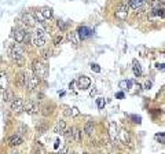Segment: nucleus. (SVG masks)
Here are the masks:
<instances>
[{"mask_svg": "<svg viewBox=\"0 0 165 154\" xmlns=\"http://www.w3.org/2000/svg\"><path fill=\"white\" fill-rule=\"evenodd\" d=\"M8 54H10V56L17 62V65L22 66L23 63H25V59H23L25 48L21 46L20 43H15V44H13V46L8 48Z\"/></svg>", "mask_w": 165, "mask_h": 154, "instance_id": "obj_1", "label": "nucleus"}, {"mask_svg": "<svg viewBox=\"0 0 165 154\" xmlns=\"http://www.w3.org/2000/svg\"><path fill=\"white\" fill-rule=\"evenodd\" d=\"M32 69H33V74H36L39 79H40V77H43V79H44V77H47V73H48V70H47V66H45L41 61H39V59L33 61Z\"/></svg>", "mask_w": 165, "mask_h": 154, "instance_id": "obj_2", "label": "nucleus"}, {"mask_svg": "<svg viewBox=\"0 0 165 154\" xmlns=\"http://www.w3.org/2000/svg\"><path fill=\"white\" fill-rule=\"evenodd\" d=\"M128 10H130L128 4H127V3H120L118 6L116 7L114 15H116V18L124 21V20H127V18H128Z\"/></svg>", "mask_w": 165, "mask_h": 154, "instance_id": "obj_3", "label": "nucleus"}, {"mask_svg": "<svg viewBox=\"0 0 165 154\" xmlns=\"http://www.w3.org/2000/svg\"><path fill=\"white\" fill-rule=\"evenodd\" d=\"M21 20H22L23 25H26L28 28H33L36 25V20L32 13H23L21 15Z\"/></svg>", "mask_w": 165, "mask_h": 154, "instance_id": "obj_4", "label": "nucleus"}, {"mask_svg": "<svg viewBox=\"0 0 165 154\" xmlns=\"http://www.w3.org/2000/svg\"><path fill=\"white\" fill-rule=\"evenodd\" d=\"M23 110H25L28 114H36V113H39V106L36 105V102L28 101L25 105H23Z\"/></svg>", "mask_w": 165, "mask_h": 154, "instance_id": "obj_5", "label": "nucleus"}, {"mask_svg": "<svg viewBox=\"0 0 165 154\" xmlns=\"http://www.w3.org/2000/svg\"><path fill=\"white\" fill-rule=\"evenodd\" d=\"M117 139L121 142L123 144H130L131 143V136H130V132L125 131V129H121L118 134H117Z\"/></svg>", "mask_w": 165, "mask_h": 154, "instance_id": "obj_6", "label": "nucleus"}, {"mask_svg": "<svg viewBox=\"0 0 165 154\" xmlns=\"http://www.w3.org/2000/svg\"><path fill=\"white\" fill-rule=\"evenodd\" d=\"M11 110L15 113H20L21 110H23V101L21 98H14L11 101Z\"/></svg>", "mask_w": 165, "mask_h": 154, "instance_id": "obj_7", "label": "nucleus"}, {"mask_svg": "<svg viewBox=\"0 0 165 154\" xmlns=\"http://www.w3.org/2000/svg\"><path fill=\"white\" fill-rule=\"evenodd\" d=\"M7 143H8V146H11V147H15V146H20V144L23 143V139L21 135H13V136L8 138Z\"/></svg>", "mask_w": 165, "mask_h": 154, "instance_id": "obj_8", "label": "nucleus"}, {"mask_svg": "<svg viewBox=\"0 0 165 154\" xmlns=\"http://www.w3.org/2000/svg\"><path fill=\"white\" fill-rule=\"evenodd\" d=\"M109 136L113 142V144H116L117 142V124L114 121H110L109 124Z\"/></svg>", "mask_w": 165, "mask_h": 154, "instance_id": "obj_9", "label": "nucleus"}, {"mask_svg": "<svg viewBox=\"0 0 165 154\" xmlns=\"http://www.w3.org/2000/svg\"><path fill=\"white\" fill-rule=\"evenodd\" d=\"M90 85H91L90 77H87V76H81V77H78V80H77V87H78L80 89H87Z\"/></svg>", "mask_w": 165, "mask_h": 154, "instance_id": "obj_10", "label": "nucleus"}, {"mask_svg": "<svg viewBox=\"0 0 165 154\" xmlns=\"http://www.w3.org/2000/svg\"><path fill=\"white\" fill-rule=\"evenodd\" d=\"M37 85H39V77L36 74H30L29 73V80H28V88L30 91H35L37 88Z\"/></svg>", "mask_w": 165, "mask_h": 154, "instance_id": "obj_11", "label": "nucleus"}, {"mask_svg": "<svg viewBox=\"0 0 165 154\" xmlns=\"http://www.w3.org/2000/svg\"><path fill=\"white\" fill-rule=\"evenodd\" d=\"M8 89V76L6 72H0V91Z\"/></svg>", "mask_w": 165, "mask_h": 154, "instance_id": "obj_12", "label": "nucleus"}, {"mask_svg": "<svg viewBox=\"0 0 165 154\" xmlns=\"http://www.w3.org/2000/svg\"><path fill=\"white\" fill-rule=\"evenodd\" d=\"M77 36L80 37L81 40H85L88 37H91V30L88 29L87 26H80L77 29Z\"/></svg>", "mask_w": 165, "mask_h": 154, "instance_id": "obj_13", "label": "nucleus"}, {"mask_svg": "<svg viewBox=\"0 0 165 154\" xmlns=\"http://www.w3.org/2000/svg\"><path fill=\"white\" fill-rule=\"evenodd\" d=\"M66 129V121L65 120H59L57 122V125L54 127V132L55 134H63V131Z\"/></svg>", "mask_w": 165, "mask_h": 154, "instance_id": "obj_14", "label": "nucleus"}, {"mask_svg": "<svg viewBox=\"0 0 165 154\" xmlns=\"http://www.w3.org/2000/svg\"><path fill=\"white\" fill-rule=\"evenodd\" d=\"M25 30L23 29H17L15 33H14V39H15V43H22L23 41V37H25Z\"/></svg>", "mask_w": 165, "mask_h": 154, "instance_id": "obj_15", "label": "nucleus"}, {"mask_svg": "<svg viewBox=\"0 0 165 154\" xmlns=\"http://www.w3.org/2000/svg\"><path fill=\"white\" fill-rule=\"evenodd\" d=\"M145 0H128V7H132L133 10H138L143 6Z\"/></svg>", "mask_w": 165, "mask_h": 154, "instance_id": "obj_16", "label": "nucleus"}, {"mask_svg": "<svg viewBox=\"0 0 165 154\" xmlns=\"http://www.w3.org/2000/svg\"><path fill=\"white\" fill-rule=\"evenodd\" d=\"M68 41H70L72 44H75V46H78L77 32H70V33H68Z\"/></svg>", "mask_w": 165, "mask_h": 154, "instance_id": "obj_17", "label": "nucleus"}, {"mask_svg": "<svg viewBox=\"0 0 165 154\" xmlns=\"http://www.w3.org/2000/svg\"><path fill=\"white\" fill-rule=\"evenodd\" d=\"M94 128H95V124L94 121H87L84 125V132L87 135H92V132H94Z\"/></svg>", "mask_w": 165, "mask_h": 154, "instance_id": "obj_18", "label": "nucleus"}, {"mask_svg": "<svg viewBox=\"0 0 165 154\" xmlns=\"http://www.w3.org/2000/svg\"><path fill=\"white\" fill-rule=\"evenodd\" d=\"M33 44H35L36 47H39V48H43V47L45 46V37L35 36V39H33Z\"/></svg>", "mask_w": 165, "mask_h": 154, "instance_id": "obj_19", "label": "nucleus"}, {"mask_svg": "<svg viewBox=\"0 0 165 154\" xmlns=\"http://www.w3.org/2000/svg\"><path fill=\"white\" fill-rule=\"evenodd\" d=\"M41 15L44 17V20H51L52 18V8H48V7H44L41 11Z\"/></svg>", "mask_w": 165, "mask_h": 154, "instance_id": "obj_20", "label": "nucleus"}, {"mask_svg": "<svg viewBox=\"0 0 165 154\" xmlns=\"http://www.w3.org/2000/svg\"><path fill=\"white\" fill-rule=\"evenodd\" d=\"M132 69H133V74L136 76V77H139V76H142V68H140V65L136 61H133L132 63Z\"/></svg>", "mask_w": 165, "mask_h": 154, "instance_id": "obj_21", "label": "nucleus"}, {"mask_svg": "<svg viewBox=\"0 0 165 154\" xmlns=\"http://www.w3.org/2000/svg\"><path fill=\"white\" fill-rule=\"evenodd\" d=\"M3 92H4V95H3V101L4 102H11L14 99L13 91H10V89H6V91H3Z\"/></svg>", "mask_w": 165, "mask_h": 154, "instance_id": "obj_22", "label": "nucleus"}, {"mask_svg": "<svg viewBox=\"0 0 165 154\" xmlns=\"http://www.w3.org/2000/svg\"><path fill=\"white\" fill-rule=\"evenodd\" d=\"M36 129H37V132H39V134H44L45 129H47V124H45L44 121L39 122V124L36 125Z\"/></svg>", "mask_w": 165, "mask_h": 154, "instance_id": "obj_23", "label": "nucleus"}, {"mask_svg": "<svg viewBox=\"0 0 165 154\" xmlns=\"http://www.w3.org/2000/svg\"><path fill=\"white\" fill-rule=\"evenodd\" d=\"M33 17H35V20H36V22H37V21H39L40 23H44V17L41 15V13H40V11H35V13H33Z\"/></svg>", "mask_w": 165, "mask_h": 154, "instance_id": "obj_24", "label": "nucleus"}, {"mask_svg": "<svg viewBox=\"0 0 165 154\" xmlns=\"http://www.w3.org/2000/svg\"><path fill=\"white\" fill-rule=\"evenodd\" d=\"M22 43L25 44L26 47L32 44V36H30V33H29V32H26V33H25V37H23V41H22Z\"/></svg>", "mask_w": 165, "mask_h": 154, "instance_id": "obj_25", "label": "nucleus"}, {"mask_svg": "<svg viewBox=\"0 0 165 154\" xmlns=\"http://www.w3.org/2000/svg\"><path fill=\"white\" fill-rule=\"evenodd\" d=\"M81 135H83V132L80 131V129H73V139H75L76 142H80L81 140Z\"/></svg>", "mask_w": 165, "mask_h": 154, "instance_id": "obj_26", "label": "nucleus"}, {"mask_svg": "<svg viewBox=\"0 0 165 154\" xmlns=\"http://www.w3.org/2000/svg\"><path fill=\"white\" fill-rule=\"evenodd\" d=\"M73 129H75V128H69V129H65V131H63V135H65V138L68 139V140L73 139Z\"/></svg>", "mask_w": 165, "mask_h": 154, "instance_id": "obj_27", "label": "nucleus"}, {"mask_svg": "<svg viewBox=\"0 0 165 154\" xmlns=\"http://www.w3.org/2000/svg\"><path fill=\"white\" fill-rule=\"evenodd\" d=\"M35 33H36L35 36H37V37H44V29L43 28H37Z\"/></svg>", "mask_w": 165, "mask_h": 154, "instance_id": "obj_28", "label": "nucleus"}, {"mask_svg": "<svg viewBox=\"0 0 165 154\" xmlns=\"http://www.w3.org/2000/svg\"><path fill=\"white\" fill-rule=\"evenodd\" d=\"M130 85H131V81H125V80H124V81H120V87L123 89L130 88Z\"/></svg>", "mask_w": 165, "mask_h": 154, "instance_id": "obj_29", "label": "nucleus"}, {"mask_svg": "<svg viewBox=\"0 0 165 154\" xmlns=\"http://www.w3.org/2000/svg\"><path fill=\"white\" fill-rule=\"evenodd\" d=\"M63 109H65V110H63V113H65L66 117H72V109L69 107V106H63Z\"/></svg>", "mask_w": 165, "mask_h": 154, "instance_id": "obj_30", "label": "nucleus"}, {"mask_svg": "<svg viewBox=\"0 0 165 154\" xmlns=\"http://www.w3.org/2000/svg\"><path fill=\"white\" fill-rule=\"evenodd\" d=\"M154 14L157 17H161V18H164V8H157V10H154Z\"/></svg>", "mask_w": 165, "mask_h": 154, "instance_id": "obj_31", "label": "nucleus"}, {"mask_svg": "<svg viewBox=\"0 0 165 154\" xmlns=\"http://www.w3.org/2000/svg\"><path fill=\"white\" fill-rule=\"evenodd\" d=\"M77 116H80L78 107H72V117H77Z\"/></svg>", "mask_w": 165, "mask_h": 154, "instance_id": "obj_32", "label": "nucleus"}, {"mask_svg": "<svg viewBox=\"0 0 165 154\" xmlns=\"http://www.w3.org/2000/svg\"><path fill=\"white\" fill-rule=\"evenodd\" d=\"M91 70H92V72H95V73H99L100 72L99 65H96V63H92V65H91Z\"/></svg>", "mask_w": 165, "mask_h": 154, "instance_id": "obj_33", "label": "nucleus"}, {"mask_svg": "<svg viewBox=\"0 0 165 154\" xmlns=\"http://www.w3.org/2000/svg\"><path fill=\"white\" fill-rule=\"evenodd\" d=\"M96 105H98V107H99V109H102V107L105 106V99L98 98V99H96Z\"/></svg>", "mask_w": 165, "mask_h": 154, "instance_id": "obj_34", "label": "nucleus"}, {"mask_svg": "<svg viewBox=\"0 0 165 154\" xmlns=\"http://www.w3.org/2000/svg\"><path fill=\"white\" fill-rule=\"evenodd\" d=\"M62 40H63V37H62L61 35H59V36H57V37H55L54 44H55V46H59V44H61V43H62Z\"/></svg>", "mask_w": 165, "mask_h": 154, "instance_id": "obj_35", "label": "nucleus"}, {"mask_svg": "<svg viewBox=\"0 0 165 154\" xmlns=\"http://www.w3.org/2000/svg\"><path fill=\"white\" fill-rule=\"evenodd\" d=\"M43 114L44 116L51 114V109H50V106H44V107H43Z\"/></svg>", "mask_w": 165, "mask_h": 154, "instance_id": "obj_36", "label": "nucleus"}, {"mask_svg": "<svg viewBox=\"0 0 165 154\" xmlns=\"http://www.w3.org/2000/svg\"><path fill=\"white\" fill-rule=\"evenodd\" d=\"M157 139L160 140V143H165V136H164V134L157 135Z\"/></svg>", "mask_w": 165, "mask_h": 154, "instance_id": "obj_37", "label": "nucleus"}, {"mask_svg": "<svg viewBox=\"0 0 165 154\" xmlns=\"http://www.w3.org/2000/svg\"><path fill=\"white\" fill-rule=\"evenodd\" d=\"M43 56H44L45 59H47V58H50V56H51V51H50V50H45L44 53H43Z\"/></svg>", "mask_w": 165, "mask_h": 154, "instance_id": "obj_38", "label": "nucleus"}, {"mask_svg": "<svg viewBox=\"0 0 165 154\" xmlns=\"http://www.w3.org/2000/svg\"><path fill=\"white\" fill-rule=\"evenodd\" d=\"M58 26H59V29H62V30H65L66 29V25L62 21H58Z\"/></svg>", "mask_w": 165, "mask_h": 154, "instance_id": "obj_39", "label": "nucleus"}, {"mask_svg": "<svg viewBox=\"0 0 165 154\" xmlns=\"http://www.w3.org/2000/svg\"><path fill=\"white\" fill-rule=\"evenodd\" d=\"M66 153H68V147H63L58 154H66Z\"/></svg>", "mask_w": 165, "mask_h": 154, "instance_id": "obj_40", "label": "nucleus"}, {"mask_svg": "<svg viewBox=\"0 0 165 154\" xmlns=\"http://www.w3.org/2000/svg\"><path fill=\"white\" fill-rule=\"evenodd\" d=\"M140 54H142V56H146V48H145V47L140 48Z\"/></svg>", "mask_w": 165, "mask_h": 154, "instance_id": "obj_41", "label": "nucleus"}, {"mask_svg": "<svg viewBox=\"0 0 165 154\" xmlns=\"http://www.w3.org/2000/svg\"><path fill=\"white\" fill-rule=\"evenodd\" d=\"M133 120H135V122H138V124H139V122H140V117H136V116H133Z\"/></svg>", "mask_w": 165, "mask_h": 154, "instance_id": "obj_42", "label": "nucleus"}, {"mask_svg": "<svg viewBox=\"0 0 165 154\" xmlns=\"http://www.w3.org/2000/svg\"><path fill=\"white\" fill-rule=\"evenodd\" d=\"M145 87H146V88H147V89H149V88H150V87H151V83H150V81H146Z\"/></svg>", "mask_w": 165, "mask_h": 154, "instance_id": "obj_43", "label": "nucleus"}, {"mask_svg": "<svg viewBox=\"0 0 165 154\" xmlns=\"http://www.w3.org/2000/svg\"><path fill=\"white\" fill-rule=\"evenodd\" d=\"M20 131H21V134H25V131H26V127H23V125H22V127L20 128Z\"/></svg>", "mask_w": 165, "mask_h": 154, "instance_id": "obj_44", "label": "nucleus"}, {"mask_svg": "<svg viewBox=\"0 0 165 154\" xmlns=\"http://www.w3.org/2000/svg\"><path fill=\"white\" fill-rule=\"evenodd\" d=\"M117 98H118V99L124 98V94H123V92H118V94H117Z\"/></svg>", "mask_w": 165, "mask_h": 154, "instance_id": "obj_45", "label": "nucleus"}, {"mask_svg": "<svg viewBox=\"0 0 165 154\" xmlns=\"http://www.w3.org/2000/svg\"><path fill=\"white\" fill-rule=\"evenodd\" d=\"M54 147H55V149H58V147H59V140H57V142H55V144H54Z\"/></svg>", "mask_w": 165, "mask_h": 154, "instance_id": "obj_46", "label": "nucleus"}, {"mask_svg": "<svg viewBox=\"0 0 165 154\" xmlns=\"http://www.w3.org/2000/svg\"><path fill=\"white\" fill-rule=\"evenodd\" d=\"M94 95H96V89H92V91H91V96H94Z\"/></svg>", "mask_w": 165, "mask_h": 154, "instance_id": "obj_47", "label": "nucleus"}, {"mask_svg": "<svg viewBox=\"0 0 165 154\" xmlns=\"http://www.w3.org/2000/svg\"><path fill=\"white\" fill-rule=\"evenodd\" d=\"M73 85H75V83L72 81V83H70V84H69V88H70V89H72V88H73Z\"/></svg>", "mask_w": 165, "mask_h": 154, "instance_id": "obj_48", "label": "nucleus"}, {"mask_svg": "<svg viewBox=\"0 0 165 154\" xmlns=\"http://www.w3.org/2000/svg\"><path fill=\"white\" fill-rule=\"evenodd\" d=\"M10 154H21V153H20V151H17V150H14V151H11Z\"/></svg>", "mask_w": 165, "mask_h": 154, "instance_id": "obj_49", "label": "nucleus"}, {"mask_svg": "<svg viewBox=\"0 0 165 154\" xmlns=\"http://www.w3.org/2000/svg\"><path fill=\"white\" fill-rule=\"evenodd\" d=\"M157 66H158V69H161V70L164 69V65H162V63H161V65H157Z\"/></svg>", "mask_w": 165, "mask_h": 154, "instance_id": "obj_50", "label": "nucleus"}, {"mask_svg": "<svg viewBox=\"0 0 165 154\" xmlns=\"http://www.w3.org/2000/svg\"><path fill=\"white\" fill-rule=\"evenodd\" d=\"M70 154H76V153H70Z\"/></svg>", "mask_w": 165, "mask_h": 154, "instance_id": "obj_51", "label": "nucleus"}, {"mask_svg": "<svg viewBox=\"0 0 165 154\" xmlns=\"http://www.w3.org/2000/svg\"><path fill=\"white\" fill-rule=\"evenodd\" d=\"M83 154H88V153H83Z\"/></svg>", "mask_w": 165, "mask_h": 154, "instance_id": "obj_52", "label": "nucleus"}]
</instances>
